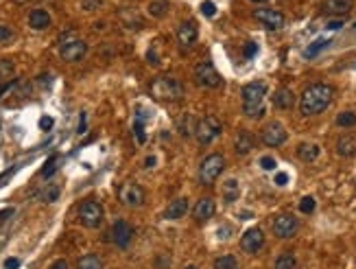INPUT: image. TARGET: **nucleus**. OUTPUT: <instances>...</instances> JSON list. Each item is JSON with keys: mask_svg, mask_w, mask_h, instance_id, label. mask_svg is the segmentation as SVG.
<instances>
[{"mask_svg": "<svg viewBox=\"0 0 356 269\" xmlns=\"http://www.w3.org/2000/svg\"><path fill=\"white\" fill-rule=\"evenodd\" d=\"M253 16H256V20L258 22H262L267 29H271V31H280L282 27H284V16L280 14L277 9H269V7H264V9H256L253 11Z\"/></svg>", "mask_w": 356, "mask_h": 269, "instance_id": "nucleus-11", "label": "nucleus"}, {"mask_svg": "<svg viewBox=\"0 0 356 269\" xmlns=\"http://www.w3.org/2000/svg\"><path fill=\"white\" fill-rule=\"evenodd\" d=\"M214 210H216L214 201L210 199V197H203V199L197 201L195 210H192V217H195L197 221H208V219L214 214Z\"/></svg>", "mask_w": 356, "mask_h": 269, "instance_id": "nucleus-18", "label": "nucleus"}, {"mask_svg": "<svg viewBox=\"0 0 356 269\" xmlns=\"http://www.w3.org/2000/svg\"><path fill=\"white\" fill-rule=\"evenodd\" d=\"M199 38V31H197V25L192 20L188 22H182L177 29V40H179V44L182 46H192L197 42Z\"/></svg>", "mask_w": 356, "mask_h": 269, "instance_id": "nucleus-15", "label": "nucleus"}, {"mask_svg": "<svg viewBox=\"0 0 356 269\" xmlns=\"http://www.w3.org/2000/svg\"><path fill=\"white\" fill-rule=\"evenodd\" d=\"M312 210H315V199H312V197H304V199L299 201V212L310 214Z\"/></svg>", "mask_w": 356, "mask_h": 269, "instance_id": "nucleus-36", "label": "nucleus"}, {"mask_svg": "<svg viewBox=\"0 0 356 269\" xmlns=\"http://www.w3.org/2000/svg\"><path fill=\"white\" fill-rule=\"evenodd\" d=\"M286 182H288V175H286L284 171H280V173L275 175V184H277V186H284Z\"/></svg>", "mask_w": 356, "mask_h": 269, "instance_id": "nucleus-45", "label": "nucleus"}, {"mask_svg": "<svg viewBox=\"0 0 356 269\" xmlns=\"http://www.w3.org/2000/svg\"><path fill=\"white\" fill-rule=\"evenodd\" d=\"M223 169H225V158H223L221 153L208 155L201 162V166H199V182H201L203 186H212L214 179L223 173Z\"/></svg>", "mask_w": 356, "mask_h": 269, "instance_id": "nucleus-4", "label": "nucleus"}, {"mask_svg": "<svg viewBox=\"0 0 356 269\" xmlns=\"http://www.w3.org/2000/svg\"><path fill=\"white\" fill-rule=\"evenodd\" d=\"M11 175H14V171H9V173H5V175H0V186H5V182H7Z\"/></svg>", "mask_w": 356, "mask_h": 269, "instance_id": "nucleus-52", "label": "nucleus"}, {"mask_svg": "<svg viewBox=\"0 0 356 269\" xmlns=\"http://www.w3.org/2000/svg\"><path fill=\"white\" fill-rule=\"evenodd\" d=\"M336 125H339V127H354L356 125V114L354 112H341V114L336 116Z\"/></svg>", "mask_w": 356, "mask_h": 269, "instance_id": "nucleus-32", "label": "nucleus"}, {"mask_svg": "<svg viewBox=\"0 0 356 269\" xmlns=\"http://www.w3.org/2000/svg\"><path fill=\"white\" fill-rule=\"evenodd\" d=\"M262 142L267 147H280L286 142V129L282 123H269L267 127L262 129Z\"/></svg>", "mask_w": 356, "mask_h": 269, "instance_id": "nucleus-12", "label": "nucleus"}, {"mask_svg": "<svg viewBox=\"0 0 356 269\" xmlns=\"http://www.w3.org/2000/svg\"><path fill=\"white\" fill-rule=\"evenodd\" d=\"M186 212H188V199H186V197H179V199H173L171 204H168L164 217L171 221H177V219H182Z\"/></svg>", "mask_w": 356, "mask_h": 269, "instance_id": "nucleus-20", "label": "nucleus"}, {"mask_svg": "<svg viewBox=\"0 0 356 269\" xmlns=\"http://www.w3.org/2000/svg\"><path fill=\"white\" fill-rule=\"evenodd\" d=\"M59 193H62V188H59L57 184H48V186L42 190V201H46V204H53V201H57Z\"/></svg>", "mask_w": 356, "mask_h": 269, "instance_id": "nucleus-30", "label": "nucleus"}, {"mask_svg": "<svg viewBox=\"0 0 356 269\" xmlns=\"http://www.w3.org/2000/svg\"><path fill=\"white\" fill-rule=\"evenodd\" d=\"M16 86V79H5V81H0V99H3V94L7 92L9 88H14Z\"/></svg>", "mask_w": 356, "mask_h": 269, "instance_id": "nucleus-42", "label": "nucleus"}, {"mask_svg": "<svg viewBox=\"0 0 356 269\" xmlns=\"http://www.w3.org/2000/svg\"><path fill=\"white\" fill-rule=\"evenodd\" d=\"M214 269H238V260L232 254H225L214 260Z\"/></svg>", "mask_w": 356, "mask_h": 269, "instance_id": "nucleus-31", "label": "nucleus"}, {"mask_svg": "<svg viewBox=\"0 0 356 269\" xmlns=\"http://www.w3.org/2000/svg\"><path fill=\"white\" fill-rule=\"evenodd\" d=\"M297 267V260H295V256L291 252H284L277 256L275 260V269H295Z\"/></svg>", "mask_w": 356, "mask_h": 269, "instance_id": "nucleus-29", "label": "nucleus"}, {"mask_svg": "<svg viewBox=\"0 0 356 269\" xmlns=\"http://www.w3.org/2000/svg\"><path fill=\"white\" fill-rule=\"evenodd\" d=\"M328 44H330L328 40H317V42H312V44L308 46V49H306V53H304V55H306V57H315L317 53L321 51V49H325V46H328Z\"/></svg>", "mask_w": 356, "mask_h": 269, "instance_id": "nucleus-34", "label": "nucleus"}, {"mask_svg": "<svg viewBox=\"0 0 356 269\" xmlns=\"http://www.w3.org/2000/svg\"><path fill=\"white\" fill-rule=\"evenodd\" d=\"M251 3H256V5H264V3H269V0H251Z\"/></svg>", "mask_w": 356, "mask_h": 269, "instance_id": "nucleus-53", "label": "nucleus"}, {"mask_svg": "<svg viewBox=\"0 0 356 269\" xmlns=\"http://www.w3.org/2000/svg\"><path fill=\"white\" fill-rule=\"evenodd\" d=\"M186 269H197V267H195V265H188V267H186Z\"/></svg>", "mask_w": 356, "mask_h": 269, "instance_id": "nucleus-54", "label": "nucleus"}, {"mask_svg": "<svg viewBox=\"0 0 356 269\" xmlns=\"http://www.w3.org/2000/svg\"><path fill=\"white\" fill-rule=\"evenodd\" d=\"M177 129H179V134L184 136V138H190L192 134H195V129H197V125H195V118H192L190 114H186L179 118V123H177Z\"/></svg>", "mask_w": 356, "mask_h": 269, "instance_id": "nucleus-26", "label": "nucleus"}, {"mask_svg": "<svg viewBox=\"0 0 356 269\" xmlns=\"http://www.w3.org/2000/svg\"><path fill=\"white\" fill-rule=\"evenodd\" d=\"M53 125H55V121H53L51 116H42L40 118V129H44V131H48L53 127Z\"/></svg>", "mask_w": 356, "mask_h": 269, "instance_id": "nucleus-41", "label": "nucleus"}, {"mask_svg": "<svg viewBox=\"0 0 356 269\" xmlns=\"http://www.w3.org/2000/svg\"><path fill=\"white\" fill-rule=\"evenodd\" d=\"M11 38H14V31H11V27L0 25V42H9Z\"/></svg>", "mask_w": 356, "mask_h": 269, "instance_id": "nucleus-40", "label": "nucleus"}, {"mask_svg": "<svg viewBox=\"0 0 356 269\" xmlns=\"http://www.w3.org/2000/svg\"><path fill=\"white\" fill-rule=\"evenodd\" d=\"M240 195V186L236 179H227L225 184H223V199L227 201V204H234V201L238 199Z\"/></svg>", "mask_w": 356, "mask_h": 269, "instance_id": "nucleus-25", "label": "nucleus"}, {"mask_svg": "<svg viewBox=\"0 0 356 269\" xmlns=\"http://www.w3.org/2000/svg\"><path fill=\"white\" fill-rule=\"evenodd\" d=\"M332 97H334V90L332 86L328 83H312L304 90L299 99V112L304 116H317L332 103Z\"/></svg>", "mask_w": 356, "mask_h": 269, "instance_id": "nucleus-1", "label": "nucleus"}, {"mask_svg": "<svg viewBox=\"0 0 356 269\" xmlns=\"http://www.w3.org/2000/svg\"><path fill=\"white\" fill-rule=\"evenodd\" d=\"M262 245H264V232L260 228H249L240 236V247L249 254H256L258 249H262Z\"/></svg>", "mask_w": 356, "mask_h": 269, "instance_id": "nucleus-13", "label": "nucleus"}, {"mask_svg": "<svg viewBox=\"0 0 356 269\" xmlns=\"http://www.w3.org/2000/svg\"><path fill=\"white\" fill-rule=\"evenodd\" d=\"M147 59H149L151 66H160V57H158V53H155V49H151L147 53Z\"/></svg>", "mask_w": 356, "mask_h": 269, "instance_id": "nucleus-44", "label": "nucleus"}, {"mask_svg": "<svg viewBox=\"0 0 356 269\" xmlns=\"http://www.w3.org/2000/svg\"><path fill=\"white\" fill-rule=\"evenodd\" d=\"M86 53H88V44L83 40H66L62 42V46H59V55H62L64 62H70V64H75V62H81L83 57H86Z\"/></svg>", "mask_w": 356, "mask_h": 269, "instance_id": "nucleus-8", "label": "nucleus"}, {"mask_svg": "<svg viewBox=\"0 0 356 269\" xmlns=\"http://www.w3.org/2000/svg\"><path fill=\"white\" fill-rule=\"evenodd\" d=\"M151 118L149 112H144L142 107H138L136 110V116H134V136L138 140V145H144L147 142V134H144V123H147Z\"/></svg>", "mask_w": 356, "mask_h": 269, "instance_id": "nucleus-17", "label": "nucleus"}, {"mask_svg": "<svg viewBox=\"0 0 356 269\" xmlns=\"http://www.w3.org/2000/svg\"><path fill=\"white\" fill-rule=\"evenodd\" d=\"M195 81L201 88H219L221 86V75L210 62H201L195 68Z\"/></svg>", "mask_w": 356, "mask_h": 269, "instance_id": "nucleus-7", "label": "nucleus"}, {"mask_svg": "<svg viewBox=\"0 0 356 269\" xmlns=\"http://www.w3.org/2000/svg\"><path fill=\"white\" fill-rule=\"evenodd\" d=\"M243 112L247 118L264 116V97H267V83L251 81L243 88Z\"/></svg>", "mask_w": 356, "mask_h": 269, "instance_id": "nucleus-2", "label": "nucleus"}, {"mask_svg": "<svg viewBox=\"0 0 356 269\" xmlns=\"http://www.w3.org/2000/svg\"><path fill=\"white\" fill-rule=\"evenodd\" d=\"M29 27H31L33 31H46V29L51 27V14H48L46 9H33L31 14H29Z\"/></svg>", "mask_w": 356, "mask_h": 269, "instance_id": "nucleus-16", "label": "nucleus"}, {"mask_svg": "<svg viewBox=\"0 0 356 269\" xmlns=\"http://www.w3.org/2000/svg\"><path fill=\"white\" fill-rule=\"evenodd\" d=\"M118 197H120V201L129 208H140L144 204V190L140 184H136V182L123 184L118 190Z\"/></svg>", "mask_w": 356, "mask_h": 269, "instance_id": "nucleus-9", "label": "nucleus"}, {"mask_svg": "<svg viewBox=\"0 0 356 269\" xmlns=\"http://www.w3.org/2000/svg\"><path fill=\"white\" fill-rule=\"evenodd\" d=\"M260 166H262L264 171H273L275 169V160L271 158V155H262V158H260Z\"/></svg>", "mask_w": 356, "mask_h": 269, "instance_id": "nucleus-39", "label": "nucleus"}, {"mask_svg": "<svg viewBox=\"0 0 356 269\" xmlns=\"http://www.w3.org/2000/svg\"><path fill=\"white\" fill-rule=\"evenodd\" d=\"M48 269H68V262H66L64 258H59V260H55Z\"/></svg>", "mask_w": 356, "mask_h": 269, "instance_id": "nucleus-48", "label": "nucleus"}, {"mask_svg": "<svg viewBox=\"0 0 356 269\" xmlns=\"http://www.w3.org/2000/svg\"><path fill=\"white\" fill-rule=\"evenodd\" d=\"M11 212H14L11 208H7V210H0V223L5 221V217H11Z\"/></svg>", "mask_w": 356, "mask_h": 269, "instance_id": "nucleus-51", "label": "nucleus"}, {"mask_svg": "<svg viewBox=\"0 0 356 269\" xmlns=\"http://www.w3.org/2000/svg\"><path fill=\"white\" fill-rule=\"evenodd\" d=\"M234 149L238 155H247L253 149V136L249 131H238V136L234 138Z\"/></svg>", "mask_w": 356, "mask_h": 269, "instance_id": "nucleus-24", "label": "nucleus"}, {"mask_svg": "<svg viewBox=\"0 0 356 269\" xmlns=\"http://www.w3.org/2000/svg\"><path fill=\"white\" fill-rule=\"evenodd\" d=\"M201 14H203V16H208V18H212V16L216 14V7H214L212 0H206V3L201 5Z\"/></svg>", "mask_w": 356, "mask_h": 269, "instance_id": "nucleus-38", "label": "nucleus"}, {"mask_svg": "<svg viewBox=\"0 0 356 269\" xmlns=\"http://www.w3.org/2000/svg\"><path fill=\"white\" fill-rule=\"evenodd\" d=\"M151 94H153L158 101H168V103H175V101H182L186 90L184 83L175 77H158L151 83Z\"/></svg>", "mask_w": 356, "mask_h": 269, "instance_id": "nucleus-3", "label": "nucleus"}, {"mask_svg": "<svg viewBox=\"0 0 356 269\" xmlns=\"http://www.w3.org/2000/svg\"><path fill=\"white\" fill-rule=\"evenodd\" d=\"M166 9H168V3H166V0H151L149 7H147L149 16H153V18H162V16L166 14Z\"/></svg>", "mask_w": 356, "mask_h": 269, "instance_id": "nucleus-28", "label": "nucleus"}, {"mask_svg": "<svg viewBox=\"0 0 356 269\" xmlns=\"http://www.w3.org/2000/svg\"><path fill=\"white\" fill-rule=\"evenodd\" d=\"M256 53H258V46L253 44V42H247V46H245V57L251 59L253 55H256Z\"/></svg>", "mask_w": 356, "mask_h": 269, "instance_id": "nucleus-43", "label": "nucleus"}, {"mask_svg": "<svg viewBox=\"0 0 356 269\" xmlns=\"http://www.w3.org/2000/svg\"><path fill=\"white\" fill-rule=\"evenodd\" d=\"M221 121L216 116H203L201 121L197 123V129H195V136L199 140V145H210L212 140H216L221 136Z\"/></svg>", "mask_w": 356, "mask_h": 269, "instance_id": "nucleus-5", "label": "nucleus"}, {"mask_svg": "<svg viewBox=\"0 0 356 269\" xmlns=\"http://www.w3.org/2000/svg\"><path fill=\"white\" fill-rule=\"evenodd\" d=\"M55 171H57V155H51V158L46 160L44 169H42V177H44V179L53 177V175H55Z\"/></svg>", "mask_w": 356, "mask_h": 269, "instance_id": "nucleus-33", "label": "nucleus"}, {"mask_svg": "<svg viewBox=\"0 0 356 269\" xmlns=\"http://www.w3.org/2000/svg\"><path fill=\"white\" fill-rule=\"evenodd\" d=\"M295 103V94L293 90L288 88H277L275 94H273V105L277 107V110H291Z\"/></svg>", "mask_w": 356, "mask_h": 269, "instance_id": "nucleus-21", "label": "nucleus"}, {"mask_svg": "<svg viewBox=\"0 0 356 269\" xmlns=\"http://www.w3.org/2000/svg\"><path fill=\"white\" fill-rule=\"evenodd\" d=\"M319 153H321V149H319V145H315V142H301L297 147V158L304 160V162H315L319 158Z\"/></svg>", "mask_w": 356, "mask_h": 269, "instance_id": "nucleus-23", "label": "nucleus"}, {"mask_svg": "<svg viewBox=\"0 0 356 269\" xmlns=\"http://www.w3.org/2000/svg\"><path fill=\"white\" fill-rule=\"evenodd\" d=\"M155 162H158V160H155L153 155H149V158L144 160V166H147V169H151V166H155Z\"/></svg>", "mask_w": 356, "mask_h": 269, "instance_id": "nucleus-50", "label": "nucleus"}, {"mask_svg": "<svg viewBox=\"0 0 356 269\" xmlns=\"http://www.w3.org/2000/svg\"><path fill=\"white\" fill-rule=\"evenodd\" d=\"M341 27H343V22H341V20H330L328 25H325V29H330V31H339Z\"/></svg>", "mask_w": 356, "mask_h": 269, "instance_id": "nucleus-47", "label": "nucleus"}, {"mask_svg": "<svg viewBox=\"0 0 356 269\" xmlns=\"http://www.w3.org/2000/svg\"><path fill=\"white\" fill-rule=\"evenodd\" d=\"M77 131H79V134H83V131H86V112H81V116H79V127H77Z\"/></svg>", "mask_w": 356, "mask_h": 269, "instance_id": "nucleus-49", "label": "nucleus"}, {"mask_svg": "<svg viewBox=\"0 0 356 269\" xmlns=\"http://www.w3.org/2000/svg\"><path fill=\"white\" fill-rule=\"evenodd\" d=\"M79 221H81V225H86L90 230L99 228L103 223V206L94 199H86L79 206Z\"/></svg>", "mask_w": 356, "mask_h": 269, "instance_id": "nucleus-6", "label": "nucleus"}, {"mask_svg": "<svg viewBox=\"0 0 356 269\" xmlns=\"http://www.w3.org/2000/svg\"><path fill=\"white\" fill-rule=\"evenodd\" d=\"M131 236H134V228H131L127 221L118 219L116 223L112 225V241L118 245V247H127L131 243Z\"/></svg>", "mask_w": 356, "mask_h": 269, "instance_id": "nucleus-14", "label": "nucleus"}, {"mask_svg": "<svg viewBox=\"0 0 356 269\" xmlns=\"http://www.w3.org/2000/svg\"><path fill=\"white\" fill-rule=\"evenodd\" d=\"M271 230L277 238H291L297 232V219L293 214H277L271 223Z\"/></svg>", "mask_w": 356, "mask_h": 269, "instance_id": "nucleus-10", "label": "nucleus"}, {"mask_svg": "<svg viewBox=\"0 0 356 269\" xmlns=\"http://www.w3.org/2000/svg\"><path fill=\"white\" fill-rule=\"evenodd\" d=\"M77 269H103V260L96 254H86L77 262Z\"/></svg>", "mask_w": 356, "mask_h": 269, "instance_id": "nucleus-27", "label": "nucleus"}, {"mask_svg": "<svg viewBox=\"0 0 356 269\" xmlns=\"http://www.w3.org/2000/svg\"><path fill=\"white\" fill-rule=\"evenodd\" d=\"M336 153L341 158H352L356 153V136L354 134H345L336 140Z\"/></svg>", "mask_w": 356, "mask_h": 269, "instance_id": "nucleus-22", "label": "nucleus"}, {"mask_svg": "<svg viewBox=\"0 0 356 269\" xmlns=\"http://www.w3.org/2000/svg\"><path fill=\"white\" fill-rule=\"evenodd\" d=\"M11 73H14V64H11L9 59H0V81L9 79Z\"/></svg>", "mask_w": 356, "mask_h": 269, "instance_id": "nucleus-35", "label": "nucleus"}, {"mask_svg": "<svg viewBox=\"0 0 356 269\" xmlns=\"http://www.w3.org/2000/svg\"><path fill=\"white\" fill-rule=\"evenodd\" d=\"M20 267V258H7L5 260V269H18Z\"/></svg>", "mask_w": 356, "mask_h": 269, "instance_id": "nucleus-46", "label": "nucleus"}, {"mask_svg": "<svg viewBox=\"0 0 356 269\" xmlns=\"http://www.w3.org/2000/svg\"><path fill=\"white\" fill-rule=\"evenodd\" d=\"M103 7V0H81V9L83 11H96Z\"/></svg>", "mask_w": 356, "mask_h": 269, "instance_id": "nucleus-37", "label": "nucleus"}, {"mask_svg": "<svg viewBox=\"0 0 356 269\" xmlns=\"http://www.w3.org/2000/svg\"><path fill=\"white\" fill-rule=\"evenodd\" d=\"M354 7L352 0H325L323 3V11L330 16H345L349 14Z\"/></svg>", "mask_w": 356, "mask_h": 269, "instance_id": "nucleus-19", "label": "nucleus"}]
</instances>
